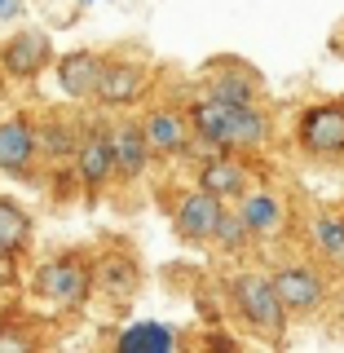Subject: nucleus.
<instances>
[{
  "instance_id": "obj_24",
  "label": "nucleus",
  "mask_w": 344,
  "mask_h": 353,
  "mask_svg": "<svg viewBox=\"0 0 344 353\" xmlns=\"http://www.w3.org/2000/svg\"><path fill=\"white\" fill-rule=\"evenodd\" d=\"M18 14V0H0V18H14Z\"/></svg>"
},
{
  "instance_id": "obj_1",
  "label": "nucleus",
  "mask_w": 344,
  "mask_h": 353,
  "mask_svg": "<svg viewBox=\"0 0 344 353\" xmlns=\"http://www.w3.org/2000/svg\"><path fill=\"white\" fill-rule=\"evenodd\" d=\"M230 296H234V309L243 314L256 336L265 340H283L287 331V305L274 287V274H256V270H243L230 279Z\"/></svg>"
},
{
  "instance_id": "obj_3",
  "label": "nucleus",
  "mask_w": 344,
  "mask_h": 353,
  "mask_svg": "<svg viewBox=\"0 0 344 353\" xmlns=\"http://www.w3.org/2000/svg\"><path fill=\"white\" fill-rule=\"evenodd\" d=\"M296 141L314 159H336V154H344V102H318V106L301 110Z\"/></svg>"
},
{
  "instance_id": "obj_22",
  "label": "nucleus",
  "mask_w": 344,
  "mask_h": 353,
  "mask_svg": "<svg viewBox=\"0 0 344 353\" xmlns=\"http://www.w3.org/2000/svg\"><path fill=\"white\" fill-rule=\"evenodd\" d=\"M252 239H256V234H252L247 216H243V212H230V208H225V216H221V225H216V234H212V243H216L221 252H225V256H239V252L247 248Z\"/></svg>"
},
{
  "instance_id": "obj_23",
  "label": "nucleus",
  "mask_w": 344,
  "mask_h": 353,
  "mask_svg": "<svg viewBox=\"0 0 344 353\" xmlns=\"http://www.w3.org/2000/svg\"><path fill=\"white\" fill-rule=\"evenodd\" d=\"M36 340L27 336V331H18L14 318H0V349H31Z\"/></svg>"
},
{
  "instance_id": "obj_9",
  "label": "nucleus",
  "mask_w": 344,
  "mask_h": 353,
  "mask_svg": "<svg viewBox=\"0 0 344 353\" xmlns=\"http://www.w3.org/2000/svg\"><path fill=\"white\" fill-rule=\"evenodd\" d=\"M274 287H279L287 314H314V309L327 301V279L314 265H283V270L274 274Z\"/></svg>"
},
{
  "instance_id": "obj_16",
  "label": "nucleus",
  "mask_w": 344,
  "mask_h": 353,
  "mask_svg": "<svg viewBox=\"0 0 344 353\" xmlns=\"http://www.w3.org/2000/svg\"><path fill=\"white\" fill-rule=\"evenodd\" d=\"M115 349L119 353H172L181 349V336L163 323H128L115 336Z\"/></svg>"
},
{
  "instance_id": "obj_18",
  "label": "nucleus",
  "mask_w": 344,
  "mask_h": 353,
  "mask_svg": "<svg viewBox=\"0 0 344 353\" xmlns=\"http://www.w3.org/2000/svg\"><path fill=\"white\" fill-rule=\"evenodd\" d=\"M27 243H31V216L22 212L18 203L0 199V248H9L14 256H22Z\"/></svg>"
},
{
  "instance_id": "obj_8",
  "label": "nucleus",
  "mask_w": 344,
  "mask_h": 353,
  "mask_svg": "<svg viewBox=\"0 0 344 353\" xmlns=\"http://www.w3.org/2000/svg\"><path fill=\"white\" fill-rule=\"evenodd\" d=\"M270 141V115L256 102H230L225 106V141L221 150L230 154H252Z\"/></svg>"
},
{
  "instance_id": "obj_13",
  "label": "nucleus",
  "mask_w": 344,
  "mask_h": 353,
  "mask_svg": "<svg viewBox=\"0 0 344 353\" xmlns=\"http://www.w3.org/2000/svg\"><path fill=\"white\" fill-rule=\"evenodd\" d=\"M137 287H141V265L132 256H124V252H106V256L93 265V292L110 296L115 305L132 301Z\"/></svg>"
},
{
  "instance_id": "obj_20",
  "label": "nucleus",
  "mask_w": 344,
  "mask_h": 353,
  "mask_svg": "<svg viewBox=\"0 0 344 353\" xmlns=\"http://www.w3.org/2000/svg\"><path fill=\"white\" fill-rule=\"evenodd\" d=\"M36 137H40V154H49V159H71L75 146H80V137H75V128L66 119H44Z\"/></svg>"
},
{
  "instance_id": "obj_7",
  "label": "nucleus",
  "mask_w": 344,
  "mask_h": 353,
  "mask_svg": "<svg viewBox=\"0 0 344 353\" xmlns=\"http://www.w3.org/2000/svg\"><path fill=\"white\" fill-rule=\"evenodd\" d=\"M146 88V66L132 58H102V75H97L93 97L102 106H132Z\"/></svg>"
},
{
  "instance_id": "obj_11",
  "label": "nucleus",
  "mask_w": 344,
  "mask_h": 353,
  "mask_svg": "<svg viewBox=\"0 0 344 353\" xmlns=\"http://www.w3.org/2000/svg\"><path fill=\"white\" fill-rule=\"evenodd\" d=\"M141 132H146V141H150V154H163V159L185 154L190 141H194L185 110H172V106H154L150 115L141 119Z\"/></svg>"
},
{
  "instance_id": "obj_5",
  "label": "nucleus",
  "mask_w": 344,
  "mask_h": 353,
  "mask_svg": "<svg viewBox=\"0 0 344 353\" xmlns=\"http://www.w3.org/2000/svg\"><path fill=\"white\" fill-rule=\"evenodd\" d=\"M75 172H80V185L88 190V199L102 194V185L115 176V137L110 128H88L75 146Z\"/></svg>"
},
{
  "instance_id": "obj_12",
  "label": "nucleus",
  "mask_w": 344,
  "mask_h": 353,
  "mask_svg": "<svg viewBox=\"0 0 344 353\" xmlns=\"http://www.w3.org/2000/svg\"><path fill=\"white\" fill-rule=\"evenodd\" d=\"M199 185L203 190H212L216 199H243L247 194V185H252V168L239 159V154H230V150H216L212 159H203L199 163Z\"/></svg>"
},
{
  "instance_id": "obj_19",
  "label": "nucleus",
  "mask_w": 344,
  "mask_h": 353,
  "mask_svg": "<svg viewBox=\"0 0 344 353\" xmlns=\"http://www.w3.org/2000/svg\"><path fill=\"white\" fill-rule=\"evenodd\" d=\"M208 93L225 97V102H256V97H261V80L243 66V71H230V75H212Z\"/></svg>"
},
{
  "instance_id": "obj_17",
  "label": "nucleus",
  "mask_w": 344,
  "mask_h": 353,
  "mask_svg": "<svg viewBox=\"0 0 344 353\" xmlns=\"http://www.w3.org/2000/svg\"><path fill=\"white\" fill-rule=\"evenodd\" d=\"M243 216H247V225H252V234L256 239H274L279 230L287 225V208H283V199L279 194H243V208H239Z\"/></svg>"
},
{
  "instance_id": "obj_4",
  "label": "nucleus",
  "mask_w": 344,
  "mask_h": 353,
  "mask_svg": "<svg viewBox=\"0 0 344 353\" xmlns=\"http://www.w3.org/2000/svg\"><path fill=\"white\" fill-rule=\"evenodd\" d=\"M221 216H225V199H216L203 185L176 194V203H172V230L181 243H212Z\"/></svg>"
},
{
  "instance_id": "obj_15",
  "label": "nucleus",
  "mask_w": 344,
  "mask_h": 353,
  "mask_svg": "<svg viewBox=\"0 0 344 353\" xmlns=\"http://www.w3.org/2000/svg\"><path fill=\"white\" fill-rule=\"evenodd\" d=\"M97 75H102V53H93V49H75L66 58H58V88L66 97H75V102L93 97Z\"/></svg>"
},
{
  "instance_id": "obj_2",
  "label": "nucleus",
  "mask_w": 344,
  "mask_h": 353,
  "mask_svg": "<svg viewBox=\"0 0 344 353\" xmlns=\"http://www.w3.org/2000/svg\"><path fill=\"white\" fill-rule=\"evenodd\" d=\"M31 287H36V296L62 305V309H80L93 296V265L84 256H75V252H66V256L44 261L36 270V279H31Z\"/></svg>"
},
{
  "instance_id": "obj_10",
  "label": "nucleus",
  "mask_w": 344,
  "mask_h": 353,
  "mask_svg": "<svg viewBox=\"0 0 344 353\" xmlns=\"http://www.w3.org/2000/svg\"><path fill=\"white\" fill-rule=\"evenodd\" d=\"M40 159V137L36 124L27 115H14L0 124V172H14V176H31Z\"/></svg>"
},
{
  "instance_id": "obj_21",
  "label": "nucleus",
  "mask_w": 344,
  "mask_h": 353,
  "mask_svg": "<svg viewBox=\"0 0 344 353\" xmlns=\"http://www.w3.org/2000/svg\"><path fill=\"white\" fill-rule=\"evenodd\" d=\"M314 248L323 252L327 261L344 265V216L340 212H323L314 221Z\"/></svg>"
},
{
  "instance_id": "obj_14",
  "label": "nucleus",
  "mask_w": 344,
  "mask_h": 353,
  "mask_svg": "<svg viewBox=\"0 0 344 353\" xmlns=\"http://www.w3.org/2000/svg\"><path fill=\"white\" fill-rule=\"evenodd\" d=\"M110 137H115V172L128 176V181H137V176L150 168V159H154L141 124L137 119H119V124L110 128Z\"/></svg>"
},
{
  "instance_id": "obj_6",
  "label": "nucleus",
  "mask_w": 344,
  "mask_h": 353,
  "mask_svg": "<svg viewBox=\"0 0 344 353\" xmlns=\"http://www.w3.org/2000/svg\"><path fill=\"white\" fill-rule=\"evenodd\" d=\"M49 62H53V40L44 31H18L0 44V71L9 80H36Z\"/></svg>"
},
{
  "instance_id": "obj_25",
  "label": "nucleus",
  "mask_w": 344,
  "mask_h": 353,
  "mask_svg": "<svg viewBox=\"0 0 344 353\" xmlns=\"http://www.w3.org/2000/svg\"><path fill=\"white\" fill-rule=\"evenodd\" d=\"M84 5H93V0H84Z\"/></svg>"
}]
</instances>
